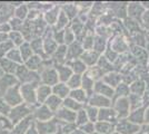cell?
Listing matches in <instances>:
<instances>
[{
	"mask_svg": "<svg viewBox=\"0 0 149 134\" xmlns=\"http://www.w3.org/2000/svg\"><path fill=\"white\" fill-rule=\"evenodd\" d=\"M15 75L17 77L19 84H36V85L41 84L40 73L28 69L25 66V64L19 65L18 69Z\"/></svg>",
	"mask_w": 149,
	"mask_h": 134,
	"instance_id": "obj_1",
	"label": "cell"
},
{
	"mask_svg": "<svg viewBox=\"0 0 149 134\" xmlns=\"http://www.w3.org/2000/svg\"><path fill=\"white\" fill-rule=\"evenodd\" d=\"M37 87L38 85L36 84H20V92L24 103L33 109L39 105L37 101Z\"/></svg>",
	"mask_w": 149,
	"mask_h": 134,
	"instance_id": "obj_2",
	"label": "cell"
},
{
	"mask_svg": "<svg viewBox=\"0 0 149 134\" xmlns=\"http://www.w3.org/2000/svg\"><path fill=\"white\" fill-rule=\"evenodd\" d=\"M33 107H31L29 105H27L26 103H22L18 106H15L11 109V112L8 116V119L13 123V125H16L20 121L25 120L26 117L30 116L33 113Z\"/></svg>",
	"mask_w": 149,
	"mask_h": 134,
	"instance_id": "obj_3",
	"label": "cell"
},
{
	"mask_svg": "<svg viewBox=\"0 0 149 134\" xmlns=\"http://www.w3.org/2000/svg\"><path fill=\"white\" fill-rule=\"evenodd\" d=\"M2 98L6 101L11 107L18 106L20 104L24 103L22 96H21V92H20V84L13 86V88H10L7 92L5 95L2 96Z\"/></svg>",
	"mask_w": 149,
	"mask_h": 134,
	"instance_id": "obj_4",
	"label": "cell"
},
{
	"mask_svg": "<svg viewBox=\"0 0 149 134\" xmlns=\"http://www.w3.org/2000/svg\"><path fill=\"white\" fill-rule=\"evenodd\" d=\"M36 126L39 134H55L60 128V122L57 119H52L46 122L36 121Z\"/></svg>",
	"mask_w": 149,
	"mask_h": 134,
	"instance_id": "obj_5",
	"label": "cell"
},
{
	"mask_svg": "<svg viewBox=\"0 0 149 134\" xmlns=\"http://www.w3.org/2000/svg\"><path fill=\"white\" fill-rule=\"evenodd\" d=\"M33 119L37 122H46L55 119V113L49 109L45 104H39L33 109Z\"/></svg>",
	"mask_w": 149,
	"mask_h": 134,
	"instance_id": "obj_6",
	"label": "cell"
},
{
	"mask_svg": "<svg viewBox=\"0 0 149 134\" xmlns=\"http://www.w3.org/2000/svg\"><path fill=\"white\" fill-rule=\"evenodd\" d=\"M40 77H41V84L48 85L51 87H54L55 85L59 83V77H58L56 67L46 68L42 72H40Z\"/></svg>",
	"mask_w": 149,
	"mask_h": 134,
	"instance_id": "obj_7",
	"label": "cell"
},
{
	"mask_svg": "<svg viewBox=\"0 0 149 134\" xmlns=\"http://www.w3.org/2000/svg\"><path fill=\"white\" fill-rule=\"evenodd\" d=\"M19 82L17 79L16 75H10V74H5L3 76L0 78V97L6 94L10 88L13 86L18 85Z\"/></svg>",
	"mask_w": 149,
	"mask_h": 134,
	"instance_id": "obj_8",
	"label": "cell"
},
{
	"mask_svg": "<svg viewBox=\"0 0 149 134\" xmlns=\"http://www.w3.org/2000/svg\"><path fill=\"white\" fill-rule=\"evenodd\" d=\"M77 113L62 106L55 113V119H57L60 123H76Z\"/></svg>",
	"mask_w": 149,
	"mask_h": 134,
	"instance_id": "obj_9",
	"label": "cell"
},
{
	"mask_svg": "<svg viewBox=\"0 0 149 134\" xmlns=\"http://www.w3.org/2000/svg\"><path fill=\"white\" fill-rule=\"evenodd\" d=\"M60 11H61V7L58 6V5H55L51 9L45 11L42 13V18L46 21V24L49 27H55V25L57 24V20H58V17L60 15Z\"/></svg>",
	"mask_w": 149,
	"mask_h": 134,
	"instance_id": "obj_10",
	"label": "cell"
},
{
	"mask_svg": "<svg viewBox=\"0 0 149 134\" xmlns=\"http://www.w3.org/2000/svg\"><path fill=\"white\" fill-rule=\"evenodd\" d=\"M15 7L11 2H0V24L8 22L13 17Z\"/></svg>",
	"mask_w": 149,
	"mask_h": 134,
	"instance_id": "obj_11",
	"label": "cell"
},
{
	"mask_svg": "<svg viewBox=\"0 0 149 134\" xmlns=\"http://www.w3.org/2000/svg\"><path fill=\"white\" fill-rule=\"evenodd\" d=\"M33 123H35L33 115H30V116L26 117L25 120H22L19 123H17L16 125H13V130L10 132H11V134H26V132L29 130V128Z\"/></svg>",
	"mask_w": 149,
	"mask_h": 134,
	"instance_id": "obj_12",
	"label": "cell"
},
{
	"mask_svg": "<svg viewBox=\"0 0 149 134\" xmlns=\"http://www.w3.org/2000/svg\"><path fill=\"white\" fill-rule=\"evenodd\" d=\"M84 48L82 45L79 41H74V44L67 46V62L69 60H74V59H78L81 57V55L84 54ZM66 62V63H67Z\"/></svg>",
	"mask_w": 149,
	"mask_h": 134,
	"instance_id": "obj_13",
	"label": "cell"
},
{
	"mask_svg": "<svg viewBox=\"0 0 149 134\" xmlns=\"http://www.w3.org/2000/svg\"><path fill=\"white\" fill-rule=\"evenodd\" d=\"M52 95V87L45 85V84H40L37 87V101L38 104H45L46 101Z\"/></svg>",
	"mask_w": 149,
	"mask_h": 134,
	"instance_id": "obj_14",
	"label": "cell"
},
{
	"mask_svg": "<svg viewBox=\"0 0 149 134\" xmlns=\"http://www.w3.org/2000/svg\"><path fill=\"white\" fill-rule=\"evenodd\" d=\"M52 62L56 65H63L67 62V46L66 45H60L57 51H55V54L51 56Z\"/></svg>",
	"mask_w": 149,
	"mask_h": 134,
	"instance_id": "obj_15",
	"label": "cell"
},
{
	"mask_svg": "<svg viewBox=\"0 0 149 134\" xmlns=\"http://www.w3.org/2000/svg\"><path fill=\"white\" fill-rule=\"evenodd\" d=\"M58 73V77H59V82L60 83H67L69 81V78L74 75V72L71 70V68L68 65H56L55 66Z\"/></svg>",
	"mask_w": 149,
	"mask_h": 134,
	"instance_id": "obj_16",
	"label": "cell"
},
{
	"mask_svg": "<svg viewBox=\"0 0 149 134\" xmlns=\"http://www.w3.org/2000/svg\"><path fill=\"white\" fill-rule=\"evenodd\" d=\"M88 105L93 106V107H97V109H99V107L100 109H106L109 105V102H108V98L107 97L95 93L93 95H91L89 97Z\"/></svg>",
	"mask_w": 149,
	"mask_h": 134,
	"instance_id": "obj_17",
	"label": "cell"
},
{
	"mask_svg": "<svg viewBox=\"0 0 149 134\" xmlns=\"http://www.w3.org/2000/svg\"><path fill=\"white\" fill-rule=\"evenodd\" d=\"M19 65L13 63V60L8 59L7 57L0 58V68L5 74H10V75H15L16 72L18 69Z\"/></svg>",
	"mask_w": 149,
	"mask_h": 134,
	"instance_id": "obj_18",
	"label": "cell"
},
{
	"mask_svg": "<svg viewBox=\"0 0 149 134\" xmlns=\"http://www.w3.org/2000/svg\"><path fill=\"white\" fill-rule=\"evenodd\" d=\"M66 65H68L69 67L71 68V70L74 72V74H77V75H84L87 72V65L85 64L80 58L74 59V60H69V62L66 63Z\"/></svg>",
	"mask_w": 149,
	"mask_h": 134,
	"instance_id": "obj_19",
	"label": "cell"
},
{
	"mask_svg": "<svg viewBox=\"0 0 149 134\" xmlns=\"http://www.w3.org/2000/svg\"><path fill=\"white\" fill-rule=\"evenodd\" d=\"M70 92H71V89L69 88V86L66 83H60L59 82L57 85H55L52 87V94L58 96L59 98H61L62 101L69 97Z\"/></svg>",
	"mask_w": 149,
	"mask_h": 134,
	"instance_id": "obj_20",
	"label": "cell"
},
{
	"mask_svg": "<svg viewBox=\"0 0 149 134\" xmlns=\"http://www.w3.org/2000/svg\"><path fill=\"white\" fill-rule=\"evenodd\" d=\"M30 43V46L33 51V54L35 55H38L40 57H42V59H49L45 55V51H44V39L42 37H38V38H33Z\"/></svg>",
	"mask_w": 149,
	"mask_h": 134,
	"instance_id": "obj_21",
	"label": "cell"
},
{
	"mask_svg": "<svg viewBox=\"0 0 149 134\" xmlns=\"http://www.w3.org/2000/svg\"><path fill=\"white\" fill-rule=\"evenodd\" d=\"M42 62L44 59L42 57L38 56V55H33L32 57H30L27 62H25L24 64L25 66L30 70H33V72H39L40 68H41V65H42Z\"/></svg>",
	"mask_w": 149,
	"mask_h": 134,
	"instance_id": "obj_22",
	"label": "cell"
},
{
	"mask_svg": "<svg viewBox=\"0 0 149 134\" xmlns=\"http://www.w3.org/2000/svg\"><path fill=\"white\" fill-rule=\"evenodd\" d=\"M88 94L84 91L82 88H78V89H72L71 92H70V95L69 97H71V98H74L76 102L80 103L81 105H84V104H86V103L89 101V98H88Z\"/></svg>",
	"mask_w": 149,
	"mask_h": 134,
	"instance_id": "obj_23",
	"label": "cell"
},
{
	"mask_svg": "<svg viewBox=\"0 0 149 134\" xmlns=\"http://www.w3.org/2000/svg\"><path fill=\"white\" fill-rule=\"evenodd\" d=\"M62 103H63V101H62L61 98H59L58 96L52 94V95L50 96L49 98L46 101L45 105H46L49 109H51L54 113H56L58 109L62 107Z\"/></svg>",
	"mask_w": 149,
	"mask_h": 134,
	"instance_id": "obj_24",
	"label": "cell"
},
{
	"mask_svg": "<svg viewBox=\"0 0 149 134\" xmlns=\"http://www.w3.org/2000/svg\"><path fill=\"white\" fill-rule=\"evenodd\" d=\"M98 55L97 53L93 51H84V54L81 55L80 59L87 65V67H93V65L98 62Z\"/></svg>",
	"mask_w": 149,
	"mask_h": 134,
	"instance_id": "obj_25",
	"label": "cell"
},
{
	"mask_svg": "<svg viewBox=\"0 0 149 134\" xmlns=\"http://www.w3.org/2000/svg\"><path fill=\"white\" fill-rule=\"evenodd\" d=\"M95 84L96 82L93 81L91 77H89L87 74H84L82 75V83H81V88L84 89L86 93H87L89 96H91L93 92V89H95Z\"/></svg>",
	"mask_w": 149,
	"mask_h": 134,
	"instance_id": "obj_26",
	"label": "cell"
},
{
	"mask_svg": "<svg viewBox=\"0 0 149 134\" xmlns=\"http://www.w3.org/2000/svg\"><path fill=\"white\" fill-rule=\"evenodd\" d=\"M69 26H70V19L67 17V15L61 10L59 17H58V20H57V24L52 28L56 29V30H65L66 28H68Z\"/></svg>",
	"mask_w": 149,
	"mask_h": 134,
	"instance_id": "obj_27",
	"label": "cell"
},
{
	"mask_svg": "<svg viewBox=\"0 0 149 134\" xmlns=\"http://www.w3.org/2000/svg\"><path fill=\"white\" fill-rule=\"evenodd\" d=\"M28 15H29V8H28L26 2H24L22 5H20L17 8H15L13 17L22 20V21H26V20L28 19Z\"/></svg>",
	"mask_w": 149,
	"mask_h": 134,
	"instance_id": "obj_28",
	"label": "cell"
},
{
	"mask_svg": "<svg viewBox=\"0 0 149 134\" xmlns=\"http://www.w3.org/2000/svg\"><path fill=\"white\" fill-rule=\"evenodd\" d=\"M62 106L70 109V111H72V112H76V113L84 109V105H81L80 103L76 102L74 98H71V97H67L66 100H63Z\"/></svg>",
	"mask_w": 149,
	"mask_h": 134,
	"instance_id": "obj_29",
	"label": "cell"
},
{
	"mask_svg": "<svg viewBox=\"0 0 149 134\" xmlns=\"http://www.w3.org/2000/svg\"><path fill=\"white\" fill-rule=\"evenodd\" d=\"M19 51H20V54H21V57L24 59V63L27 62L29 58L32 57V56L35 55L29 41H25L24 44L19 47Z\"/></svg>",
	"mask_w": 149,
	"mask_h": 134,
	"instance_id": "obj_30",
	"label": "cell"
},
{
	"mask_svg": "<svg viewBox=\"0 0 149 134\" xmlns=\"http://www.w3.org/2000/svg\"><path fill=\"white\" fill-rule=\"evenodd\" d=\"M9 40L15 45V47L19 48L25 41H27L21 32H9Z\"/></svg>",
	"mask_w": 149,
	"mask_h": 134,
	"instance_id": "obj_31",
	"label": "cell"
},
{
	"mask_svg": "<svg viewBox=\"0 0 149 134\" xmlns=\"http://www.w3.org/2000/svg\"><path fill=\"white\" fill-rule=\"evenodd\" d=\"M5 57H7L8 59H10V60H13V63H16V64H18V65L24 64V59L21 57V54H20L19 48H17V47H15L13 49H11Z\"/></svg>",
	"mask_w": 149,
	"mask_h": 134,
	"instance_id": "obj_32",
	"label": "cell"
},
{
	"mask_svg": "<svg viewBox=\"0 0 149 134\" xmlns=\"http://www.w3.org/2000/svg\"><path fill=\"white\" fill-rule=\"evenodd\" d=\"M81 83H82V75L74 74L72 76L69 78V81L66 84L69 86V88L72 91V89L81 88Z\"/></svg>",
	"mask_w": 149,
	"mask_h": 134,
	"instance_id": "obj_33",
	"label": "cell"
},
{
	"mask_svg": "<svg viewBox=\"0 0 149 134\" xmlns=\"http://www.w3.org/2000/svg\"><path fill=\"white\" fill-rule=\"evenodd\" d=\"M61 10L67 15V17L70 20H74L77 16V6L72 4H66L61 6Z\"/></svg>",
	"mask_w": 149,
	"mask_h": 134,
	"instance_id": "obj_34",
	"label": "cell"
},
{
	"mask_svg": "<svg viewBox=\"0 0 149 134\" xmlns=\"http://www.w3.org/2000/svg\"><path fill=\"white\" fill-rule=\"evenodd\" d=\"M95 126H96V132L100 134H109L112 131L111 125L108 122L98 121L97 123H95Z\"/></svg>",
	"mask_w": 149,
	"mask_h": 134,
	"instance_id": "obj_35",
	"label": "cell"
},
{
	"mask_svg": "<svg viewBox=\"0 0 149 134\" xmlns=\"http://www.w3.org/2000/svg\"><path fill=\"white\" fill-rule=\"evenodd\" d=\"M86 112H87L88 119L89 121L93 122V123H97L98 122V115H99V109L97 107H93V106H90V105H87L86 107Z\"/></svg>",
	"mask_w": 149,
	"mask_h": 134,
	"instance_id": "obj_36",
	"label": "cell"
},
{
	"mask_svg": "<svg viewBox=\"0 0 149 134\" xmlns=\"http://www.w3.org/2000/svg\"><path fill=\"white\" fill-rule=\"evenodd\" d=\"M89 122V119H88V115H87V112H86V109H80L79 112H77V117H76V125L78 126V128H80L84 124H86Z\"/></svg>",
	"mask_w": 149,
	"mask_h": 134,
	"instance_id": "obj_37",
	"label": "cell"
},
{
	"mask_svg": "<svg viewBox=\"0 0 149 134\" xmlns=\"http://www.w3.org/2000/svg\"><path fill=\"white\" fill-rule=\"evenodd\" d=\"M15 48V45L10 41V40H7L5 43L0 44V58L5 57L9 51Z\"/></svg>",
	"mask_w": 149,
	"mask_h": 134,
	"instance_id": "obj_38",
	"label": "cell"
},
{
	"mask_svg": "<svg viewBox=\"0 0 149 134\" xmlns=\"http://www.w3.org/2000/svg\"><path fill=\"white\" fill-rule=\"evenodd\" d=\"M9 24L11 26L13 32H21L22 28H24V25H25V21L18 19L16 17H13L11 19L9 20Z\"/></svg>",
	"mask_w": 149,
	"mask_h": 134,
	"instance_id": "obj_39",
	"label": "cell"
},
{
	"mask_svg": "<svg viewBox=\"0 0 149 134\" xmlns=\"http://www.w3.org/2000/svg\"><path fill=\"white\" fill-rule=\"evenodd\" d=\"M76 41V35L74 34V32L70 29V27L65 29V45L69 46V45L74 44Z\"/></svg>",
	"mask_w": 149,
	"mask_h": 134,
	"instance_id": "obj_40",
	"label": "cell"
},
{
	"mask_svg": "<svg viewBox=\"0 0 149 134\" xmlns=\"http://www.w3.org/2000/svg\"><path fill=\"white\" fill-rule=\"evenodd\" d=\"M11 109H13V107H11L2 97H0V114L8 117L9 114H10V112H11Z\"/></svg>",
	"mask_w": 149,
	"mask_h": 134,
	"instance_id": "obj_41",
	"label": "cell"
},
{
	"mask_svg": "<svg viewBox=\"0 0 149 134\" xmlns=\"http://www.w3.org/2000/svg\"><path fill=\"white\" fill-rule=\"evenodd\" d=\"M52 38L55 39V41L59 46L60 45H65V30H56V29H54Z\"/></svg>",
	"mask_w": 149,
	"mask_h": 134,
	"instance_id": "obj_42",
	"label": "cell"
},
{
	"mask_svg": "<svg viewBox=\"0 0 149 134\" xmlns=\"http://www.w3.org/2000/svg\"><path fill=\"white\" fill-rule=\"evenodd\" d=\"M81 131L84 132L85 134H93V132H96V126H95V123H93V122H88V123H86V124H84L82 126H80Z\"/></svg>",
	"mask_w": 149,
	"mask_h": 134,
	"instance_id": "obj_43",
	"label": "cell"
},
{
	"mask_svg": "<svg viewBox=\"0 0 149 134\" xmlns=\"http://www.w3.org/2000/svg\"><path fill=\"white\" fill-rule=\"evenodd\" d=\"M29 10H40L42 13V2L40 1H31V2H26Z\"/></svg>",
	"mask_w": 149,
	"mask_h": 134,
	"instance_id": "obj_44",
	"label": "cell"
},
{
	"mask_svg": "<svg viewBox=\"0 0 149 134\" xmlns=\"http://www.w3.org/2000/svg\"><path fill=\"white\" fill-rule=\"evenodd\" d=\"M13 32L11 29V26L8 22H3V24H0V32H5V34H9V32Z\"/></svg>",
	"mask_w": 149,
	"mask_h": 134,
	"instance_id": "obj_45",
	"label": "cell"
},
{
	"mask_svg": "<svg viewBox=\"0 0 149 134\" xmlns=\"http://www.w3.org/2000/svg\"><path fill=\"white\" fill-rule=\"evenodd\" d=\"M26 134H39V132H38V130H37V126H36V121H35V123L29 128V130L26 132Z\"/></svg>",
	"mask_w": 149,
	"mask_h": 134,
	"instance_id": "obj_46",
	"label": "cell"
},
{
	"mask_svg": "<svg viewBox=\"0 0 149 134\" xmlns=\"http://www.w3.org/2000/svg\"><path fill=\"white\" fill-rule=\"evenodd\" d=\"M7 40H9V34H5V32H0V44L5 43Z\"/></svg>",
	"mask_w": 149,
	"mask_h": 134,
	"instance_id": "obj_47",
	"label": "cell"
},
{
	"mask_svg": "<svg viewBox=\"0 0 149 134\" xmlns=\"http://www.w3.org/2000/svg\"><path fill=\"white\" fill-rule=\"evenodd\" d=\"M0 134H11V132H10V131H8V130H2Z\"/></svg>",
	"mask_w": 149,
	"mask_h": 134,
	"instance_id": "obj_48",
	"label": "cell"
},
{
	"mask_svg": "<svg viewBox=\"0 0 149 134\" xmlns=\"http://www.w3.org/2000/svg\"><path fill=\"white\" fill-rule=\"evenodd\" d=\"M3 75H5V73H3V72H2V69L0 68V78H1V77L3 76Z\"/></svg>",
	"mask_w": 149,
	"mask_h": 134,
	"instance_id": "obj_49",
	"label": "cell"
},
{
	"mask_svg": "<svg viewBox=\"0 0 149 134\" xmlns=\"http://www.w3.org/2000/svg\"><path fill=\"white\" fill-rule=\"evenodd\" d=\"M93 134H100V133H98V132H93Z\"/></svg>",
	"mask_w": 149,
	"mask_h": 134,
	"instance_id": "obj_50",
	"label": "cell"
}]
</instances>
